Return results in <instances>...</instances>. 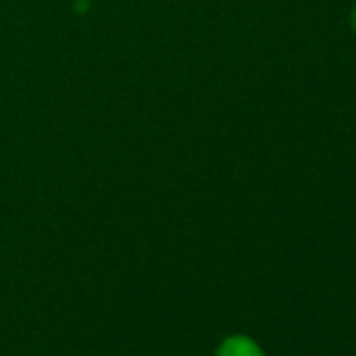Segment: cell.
I'll return each mask as SVG.
<instances>
[{
	"instance_id": "obj_1",
	"label": "cell",
	"mask_w": 356,
	"mask_h": 356,
	"mask_svg": "<svg viewBox=\"0 0 356 356\" xmlns=\"http://www.w3.org/2000/svg\"><path fill=\"white\" fill-rule=\"evenodd\" d=\"M216 356H264V352L254 339L245 335H231L220 343Z\"/></svg>"
},
{
	"instance_id": "obj_2",
	"label": "cell",
	"mask_w": 356,
	"mask_h": 356,
	"mask_svg": "<svg viewBox=\"0 0 356 356\" xmlns=\"http://www.w3.org/2000/svg\"><path fill=\"white\" fill-rule=\"evenodd\" d=\"M350 24H352V30L356 32V7H354V11H352V15H350Z\"/></svg>"
}]
</instances>
